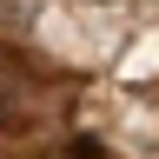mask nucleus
<instances>
[{
  "instance_id": "f257e3e1",
  "label": "nucleus",
  "mask_w": 159,
  "mask_h": 159,
  "mask_svg": "<svg viewBox=\"0 0 159 159\" xmlns=\"http://www.w3.org/2000/svg\"><path fill=\"white\" fill-rule=\"evenodd\" d=\"M73 106V86L60 80L33 47L0 27V139L7 146H27L33 133H53Z\"/></svg>"
}]
</instances>
